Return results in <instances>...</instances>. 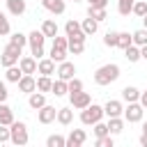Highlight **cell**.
Returning <instances> with one entry per match:
<instances>
[{
	"instance_id": "6da1fadb",
	"label": "cell",
	"mask_w": 147,
	"mask_h": 147,
	"mask_svg": "<svg viewBox=\"0 0 147 147\" xmlns=\"http://www.w3.org/2000/svg\"><path fill=\"white\" fill-rule=\"evenodd\" d=\"M117 78H119V67H117V64H103V67H99V69L94 71V83L101 85V87L115 83Z\"/></svg>"
},
{
	"instance_id": "7a4b0ae2",
	"label": "cell",
	"mask_w": 147,
	"mask_h": 147,
	"mask_svg": "<svg viewBox=\"0 0 147 147\" xmlns=\"http://www.w3.org/2000/svg\"><path fill=\"white\" fill-rule=\"evenodd\" d=\"M48 37L41 32V30H32L30 34H28V46H30V55H34L37 60H41L44 55H46V48H44V41H46Z\"/></svg>"
},
{
	"instance_id": "3957f363",
	"label": "cell",
	"mask_w": 147,
	"mask_h": 147,
	"mask_svg": "<svg viewBox=\"0 0 147 147\" xmlns=\"http://www.w3.org/2000/svg\"><path fill=\"white\" fill-rule=\"evenodd\" d=\"M9 131H11V138H9V142L11 145H16V147H23V145H28V140H30V133H28V124L25 122H11L9 124Z\"/></svg>"
},
{
	"instance_id": "277c9868",
	"label": "cell",
	"mask_w": 147,
	"mask_h": 147,
	"mask_svg": "<svg viewBox=\"0 0 147 147\" xmlns=\"http://www.w3.org/2000/svg\"><path fill=\"white\" fill-rule=\"evenodd\" d=\"M69 53V39L67 37H53V46H51V60L55 62H64Z\"/></svg>"
},
{
	"instance_id": "5b68a950",
	"label": "cell",
	"mask_w": 147,
	"mask_h": 147,
	"mask_svg": "<svg viewBox=\"0 0 147 147\" xmlns=\"http://www.w3.org/2000/svg\"><path fill=\"white\" fill-rule=\"evenodd\" d=\"M103 115H106V113H103V106L90 103L87 108H83V110H80V122H83L85 126H92V124L101 122V117H103Z\"/></svg>"
},
{
	"instance_id": "8992f818",
	"label": "cell",
	"mask_w": 147,
	"mask_h": 147,
	"mask_svg": "<svg viewBox=\"0 0 147 147\" xmlns=\"http://www.w3.org/2000/svg\"><path fill=\"white\" fill-rule=\"evenodd\" d=\"M21 51L23 48H18V46H14L11 41L5 46V51H2V55H0V64L7 69V67H14V64H18V60H21Z\"/></svg>"
},
{
	"instance_id": "52a82bcc",
	"label": "cell",
	"mask_w": 147,
	"mask_h": 147,
	"mask_svg": "<svg viewBox=\"0 0 147 147\" xmlns=\"http://www.w3.org/2000/svg\"><path fill=\"white\" fill-rule=\"evenodd\" d=\"M142 115H145V106L140 101H131L126 108H124V119L129 124H136V122H142Z\"/></svg>"
},
{
	"instance_id": "ba28073f",
	"label": "cell",
	"mask_w": 147,
	"mask_h": 147,
	"mask_svg": "<svg viewBox=\"0 0 147 147\" xmlns=\"http://www.w3.org/2000/svg\"><path fill=\"white\" fill-rule=\"evenodd\" d=\"M37 119H39V124H51V122H55L57 119V108L55 106H41L39 110H37Z\"/></svg>"
},
{
	"instance_id": "9c48e42d",
	"label": "cell",
	"mask_w": 147,
	"mask_h": 147,
	"mask_svg": "<svg viewBox=\"0 0 147 147\" xmlns=\"http://www.w3.org/2000/svg\"><path fill=\"white\" fill-rule=\"evenodd\" d=\"M69 99H71V108H76V110H83V108H87V106L92 103V96H90V92H85V90L71 94Z\"/></svg>"
},
{
	"instance_id": "30bf717a",
	"label": "cell",
	"mask_w": 147,
	"mask_h": 147,
	"mask_svg": "<svg viewBox=\"0 0 147 147\" xmlns=\"http://www.w3.org/2000/svg\"><path fill=\"white\" fill-rule=\"evenodd\" d=\"M64 32H67V37H78V39H87V34L83 32V25H80L78 21H74V18H69V21L64 23Z\"/></svg>"
},
{
	"instance_id": "8fae6325",
	"label": "cell",
	"mask_w": 147,
	"mask_h": 147,
	"mask_svg": "<svg viewBox=\"0 0 147 147\" xmlns=\"http://www.w3.org/2000/svg\"><path fill=\"white\" fill-rule=\"evenodd\" d=\"M16 85H18V90H21L23 94H32V92L37 90V78H34L32 74H23V78H21Z\"/></svg>"
},
{
	"instance_id": "7c38bea8",
	"label": "cell",
	"mask_w": 147,
	"mask_h": 147,
	"mask_svg": "<svg viewBox=\"0 0 147 147\" xmlns=\"http://www.w3.org/2000/svg\"><path fill=\"white\" fill-rule=\"evenodd\" d=\"M85 140H87V133L83 129H71V133L67 136V147H80L85 145Z\"/></svg>"
},
{
	"instance_id": "4fadbf2b",
	"label": "cell",
	"mask_w": 147,
	"mask_h": 147,
	"mask_svg": "<svg viewBox=\"0 0 147 147\" xmlns=\"http://www.w3.org/2000/svg\"><path fill=\"white\" fill-rule=\"evenodd\" d=\"M37 57L34 55H21V60H18V67H21V71L23 74H37Z\"/></svg>"
},
{
	"instance_id": "5bb4252c",
	"label": "cell",
	"mask_w": 147,
	"mask_h": 147,
	"mask_svg": "<svg viewBox=\"0 0 147 147\" xmlns=\"http://www.w3.org/2000/svg\"><path fill=\"white\" fill-rule=\"evenodd\" d=\"M57 78H62V80H71L74 78V74H76V67H74V62H57Z\"/></svg>"
},
{
	"instance_id": "9a60e30c",
	"label": "cell",
	"mask_w": 147,
	"mask_h": 147,
	"mask_svg": "<svg viewBox=\"0 0 147 147\" xmlns=\"http://www.w3.org/2000/svg\"><path fill=\"white\" fill-rule=\"evenodd\" d=\"M55 60H51V57H41L39 62H37V71L41 74V76H53L57 69H55Z\"/></svg>"
},
{
	"instance_id": "2e32d148",
	"label": "cell",
	"mask_w": 147,
	"mask_h": 147,
	"mask_svg": "<svg viewBox=\"0 0 147 147\" xmlns=\"http://www.w3.org/2000/svg\"><path fill=\"white\" fill-rule=\"evenodd\" d=\"M103 113H106L108 117H119V115H124V106H122V101H117V99H110V101H106V106H103Z\"/></svg>"
},
{
	"instance_id": "e0dca14e",
	"label": "cell",
	"mask_w": 147,
	"mask_h": 147,
	"mask_svg": "<svg viewBox=\"0 0 147 147\" xmlns=\"http://www.w3.org/2000/svg\"><path fill=\"white\" fill-rule=\"evenodd\" d=\"M28 106H30L32 110H39L41 106H46V92L34 90L32 94H28Z\"/></svg>"
},
{
	"instance_id": "ac0fdd59",
	"label": "cell",
	"mask_w": 147,
	"mask_h": 147,
	"mask_svg": "<svg viewBox=\"0 0 147 147\" xmlns=\"http://www.w3.org/2000/svg\"><path fill=\"white\" fill-rule=\"evenodd\" d=\"M5 2H7V11H9L11 16H23L25 9H28L25 0H5Z\"/></svg>"
},
{
	"instance_id": "d6986e66",
	"label": "cell",
	"mask_w": 147,
	"mask_h": 147,
	"mask_svg": "<svg viewBox=\"0 0 147 147\" xmlns=\"http://www.w3.org/2000/svg\"><path fill=\"white\" fill-rule=\"evenodd\" d=\"M41 5H44V9H48L51 14H64V9H67V5H64V0H41Z\"/></svg>"
},
{
	"instance_id": "ffe728a7",
	"label": "cell",
	"mask_w": 147,
	"mask_h": 147,
	"mask_svg": "<svg viewBox=\"0 0 147 147\" xmlns=\"http://www.w3.org/2000/svg\"><path fill=\"white\" fill-rule=\"evenodd\" d=\"M124 117L119 115V117H108V131H110V136H119L122 131H124Z\"/></svg>"
},
{
	"instance_id": "44dd1931",
	"label": "cell",
	"mask_w": 147,
	"mask_h": 147,
	"mask_svg": "<svg viewBox=\"0 0 147 147\" xmlns=\"http://www.w3.org/2000/svg\"><path fill=\"white\" fill-rule=\"evenodd\" d=\"M23 78V71H21V67L18 64H14V67H7L5 69V80H9V83H18Z\"/></svg>"
},
{
	"instance_id": "7402d4cb",
	"label": "cell",
	"mask_w": 147,
	"mask_h": 147,
	"mask_svg": "<svg viewBox=\"0 0 147 147\" xmlns=\"http://www.w3.org/2000/svg\"><path fill=\"white\" fill-rule=\"evenodd\" d=\"M122 99H124L126 103H131V101H140V90L133 87V85H126V87L122 90Z\"/></svg>"
},
{
	"instance_id": "603a6c76",
	"label": "cell",
	"mask_w": 147,
	"mask_h": 147,
	"mask_svg": "<svg viewBox=\"0 0 147 147\" xmlns=\"http://www.w3.org/2000/svg\"><path fill=\"white\" fill-rule=\"evenodd\" d=\"M57 30H60V28H57V23H55L53 18H46V21L41 23V32H44L46 37H51V39L57 37Z\"/></svg>"
},
{
	"instance_id": "cb8c5ba5",
	"label": "cell",
	"mask_w": 147,
	"mask_h": 147,
	"mask_svg": "<svg viewBox=\"0 0 147 147\" xmlns=\"http://www.w3.org/2000/svg\"><path fill=\"white\" fill-rule=\"evenodd\" d=\"M67 39H69V53L80 55L85 51V39H78V37H67Z\"/></svg>"
},
{
	"instance_id": "d4e9b609",
	"label": "cell",
	"mask_w": 147,
	"mask_h": 147,
	"mask_svg": "<svg viewBox=\"0 0 147 147\" xmlns=\"http://www.w3.org/2000/svg\"><path fill=\"white\" fill-rule=\"evenodd\" d=\"M11 122H14V110L2 101V103H0V124H7V126H9Z\"/></svg>"
},
{
	"instance_id": "484cf974",
	"label": "cell",
	"mask_w": 147,
	"mask_h": 147,
	"mask_svg": "<svg viewBox=\"0 0 147 147\" xmlns=\"http://www.w3.org/2000/svg\"><path fill=\"white\" fill-rule=\"evenodd\" d=\"M124 57H126L129 62H138V60H142V55H140V46H136V44L126 46V48H124Z\"/></svg>"
},
{
	"instance_id": "4316f807",
	"label": "cell",
	"mask_w": 147,
	"mask_h": 147,
	"mask_svg": "<svg viewBox=\"0 0 147 147\" xmlns=\"http://www.w3.org/2000/svg\"><path fill=\"white\" fill-rule=\"evenodd\" d=\"M55 96H64V94H69V85H67V80H62V78H55L53 80V90H51Z\"/></svg>"
},
{
	"instance_id": "83f0119b",
	"label": "cell",
	"mask_w": 147,
	"mask_h": 147,
	"mask_svg": "<svg viewBox=\"0 0 147 147\" xmlns=\"http://www.w3.org/2000/svg\"><path fill=\"white\" fill-rule=\"evenodd\" d=\"M57 122H60L62 126L71 124V122H74V110H71V108H57Z\"/></svg>"
},
{
	"instance_id": "f1b7e54d",
	"label": "cell",
	"mask_w": 147,
	"mask_h": 147,
	"mask_svg": "<svg viewBox=\"0 0 147 147\" xmlns=\"http://www.w3.org/2000/svg\"><path fill=\"white\" fill-rule=\"evenodd\" d=\"M87 16H92V18H94V21H99V23L108 18V14H106V7H92V5L87 7Z\"/></svg>"
},
{
	"instance_id": "f546056e",
	"label": "cell",
	"mask_w": 147,
	"mask_h": 147,
	"mask_svg": "<svg viewBox=\"0 0 147 147\" xmlns=\"http://www.w3.org/2000/svg\"><path fill=\"white\" fill-rule=\"evenodd\" d=\"M80 25H83V32H85L87 37H90V34H94V32L99 30V21H94L92 16H87V18H85Z\"/></svg>"
},
{
	"instance_id": "4dcf8cb0",
	"label": "cell",
	"mask_w": 147,
	"mask_h": 147,
	"mask_svg": "<svg viewBox=\"0 0 147 147\" xmlns=\"http://www.w3.org/2000/svg\"><path fill=\"white\" fill-rule=\"evenodd\" d=\"M37 90L39 92H51L53 90V78L51 76H39L37 78Z\"/></svg>"
},
{
	"instance_id": "1f68e13d",
	"label": "cell",
	"mask_w": 147,
	"mask_h": 147,
	"mask_svg": "<svg viewBox=\"0 0 147 147\" xmlns=\"http://www.w3.org/2000/svg\"><path fill=\"white\" fill-rule=\"evenodd\" d=\"M46 145L48 147H67V138L60 136V133H53V136L46 138Z\"/></svg>"
},
{
	"instance_id": "d6a6232c",
	"label": "cell",
	"mask_w": 147,
	"mask_h": 147,
	"mask_svg": "<svg viewBox=\"0 0 147 147\" xmlns=\"http://www.w3.org/2000/svg\"><path fill=\"white\" fill-rule=\"evenodd\" d=\"M133 2H136V0H117V11H119L122 16H129V14L133 11Z\"/></svg>"
},
{
	"instance_id": "836d02e7",
	"label": "cell",
	"mask_w": 147,
	"mask_h": 147,
	"mask_svg": "<svg viewBox=\"0 0 147 147\" xmlns=\"http://www.w3.org/2000/svg\"><path fill=\"white\" fill-rule=\"evenodd\" d=\"M9 41H11L14 46L23 48V46L28 44V34H23V32H11V34H9Z\"/></svg>"
},
{
	"instance_id": "e575fe53",
	"label": "cell",
	"mask_w": 147,
	"mask_h": 147,
	"mask_svg": "<svg viewBox=\"0 0 147 147\" xmlns=\"http://www.w3.org/2000/svg\"><path fill=\"white\" fill-rule=\"evenodd\" d=\"M131 34H133V44L136 46H145L147 44V28H140V30H136Z\"/></svg>"
},
{
	"instance_id": "d590c367",
	"label": "cell",
	"mask_w": 147,
	"mask_h": 147,
	"mask_svg": "<svg viewBox=\"0 0 147 147\" xmlns=\"http://www.w3.org/2000/svg\"><path fill=\"white\" fill-rule=\"evenodd\" d=\"M133 44V34H129V32H119V37H117V48H126V46H131Z\"/></svg>"
},
{
	"instance_id": "8d00e7d4",
	"label": "cell",
	"mask_w": 147,
	"mask_h": 147,
	"mask_svg": "<svg viewBox=\"0 0 147 147\" xmlns=\"http://www.w3.org/2000/svg\"><path fill=\"white\" fill-rule=\"evenodd\" d=\"M67 85H69V96L71 94H76V92H80V90H85V85H83V80L80 78H71V80H67Z\"/></svg>"
},
{
	"instance_id": "74e56055",
	"label": "cell",
	"mask_w": 147,
	"mask_h": 147,
	"mask_svg": "<svg viewBox=\"0 0 147 147\" xmlns=\"http://www.w3.org/2000/svg\"><path fill=\"white\" fill-rule=\"evenodd\" d=\"M131 14H136L138 18H142L145 14H147V0H136L133 2V11Z\"/></svg>"
},
{
	"instance_id": "f35d334b",
	"label": "cell",
	"mask_w": 147,
	"mask_h": 147,
	"mask_svg": "<svg viewBox=\"0 0 147 147\" xmlns=\"http://www.w3.org/2000/svg\"><path fill=\"white\" fill-rule=\"evenodd\" d=\"M7 34H11V25H9V18L0 11V37H7Z\"/></svg>"
},
{
	"instance_id": "ab89813d",
	"label": "cell",
	"mask_w": 147,
	"mask_h": 147,
	"mask_svg": "<svg viewBox=\"0 0 147 147\" xmlns=\"http://www.w3.org/2000/svg\"><path fill=\"white\" fill-rule=\"evenodd\" d=\"M117 37H119V32H106V37H103V44L108 46V48H117Z\"/></svg>"
},
{
	"instance_id": "60d3db41",
	"label": "cell",
	"mask_w": 147,
	"mask_h": 147,
	"mask_svg": "<svg viewBox=\"0 0 147 147\" xmlns=\"http://www.w3.org/2000/svg\"><path fill=\"white\" fill-rule=\"evenodd\" d=\"M92 131H94V136H96V138H101V136H108V133H110V131H108V124H103V122L92 124Z\"/></svg>"
},
{
	"instance_id": "b9f144b4",
	"label": "cell",
	"mask_w": 147,
	"mask_h": 147,
	"mask_svg": "<svg viewBox=\"0 0 147 147\" xmlns=\"http://www.w3.org/2000/svg\"><path fill=\"white\" fill-rule=\"evenodd\" d=\"M113 145H115V142H113V136H110V133L96 138V147H113Z\"/></svg>"
},
{
	"instance_id": "7bdbcfd3",
	"label": "cell",
	"mask_w": 147,
	"mask_h": 147,
	"mask_svg": "<svg viewBox=\"0 0 147 147\" xmlns=\"http://www.w3.org/2000/svg\"><path fill=\"white\" fill-rule=\"evenodd\" d=\"M9 138H11L9 126H7V124H0V142H9Z\"/></svg>"
},
{
	"instance_id": "ee69618b",
	"label": "cell",
	"mask_w": 147,
	"mask_h": 147,
	"mask_svg": "<svg viewBox=\"0 0 147 147\" xmlns=\"http://www.w3.org/2000/svg\"><path fill=\"white\" fill-rule=\"evenodd\" d=\"M7 96H9V92H7V85L0 80V103H2V101H7Z\"/></svg>"
},
{
	"instance_id": "f6af8a7d",
	"label": "cell",
	"mask_w": 147,
	"mask_h": 147,
	"mask_svg": "<svg viewBox=\"0 0 147 147\" xmlns=\"http://www.w3.org/2000/svg\"><path fill=\"white\" fill-rule=\"evenodd\" d=\"M92 7H108V0H87Z\"/></svg>"
},
{
	"instance_id": "bcb514c9",
	"label": "cell",
	"mask_w": 147,
	"mask_h": 147,
	"mask_svg": "<svg viewBox=\"0 0 147 147\" xmlns=\"http://www.w3.org/2000/svg\"><path fill=\"white\" fill-rule=\"evenodd\" d=\"M140 103L147 108V90H142V92H140Z\"/></svg>"
},
{
	"instance_id": "7dc6e473",
	"label": "cell",
	"mask_w": 147,
	"mask_h": 147,
	"mask_svg": "<svg viewBox=\"0 0 147 147\" xmlns=\"http://www.w3.org/2000/svg\"><path fill=\"white\" fill-rule=\"evenodd\" d=\"M140 55H142V60H147V44L140 46Z\"/></svg>"
},
{
	"instance_id": "c3c4849f",
	"label": "cell",
	"mask_w": 147,
	"mask_h": 147,
	"mask_svg": "<svg viewBox=\"0 0 147 147\" xmlns=\"http://www.w3.org/2000/svg\"><path fill=\"white\" fill-rule=\"evenodd\" d=\"M140 145H142V147H147V133H142V136H140Z\"/></svg>"
},
{
	"instance_id": "681fc988",
	"label": "cell",
	"mask_w": 147,
	"mask_h": 147,
	"mask_svg": "<svg viewBox=\"0 0 147 147\" xmlns=\"http://www.w3.org/2000/svg\"><path fill=\"white\" fill-rule=\"evenodd\" d=\"M142 28H147V14L142 16Z\"/></svg>"
},
{
	"instance_id": "f907efd6",
	"label": "cell",
	"mask_w": 147,
	"mask_h": 147,
	"mask_svg": "<svg viewBox=\"0 0 147 147\" xmlns=\"http://www.w3.org/2000/svg\"><path fill=\"white\" fill-rule=\"evenodd\" d=\"M142 133H147V122H142Z\"/></svg>"
},
{
	"instance_id": "816d5d0a",
	"label": "cell",
	"mask_w": 147,
	"mask_h": 147,
	"mask_svg": "<svg viewBox=\"0 0 147 147\" xmlns=\"http://www.w3.org/2000/svg\"><path fill=\"white\" fill-rule=\"evenodd\" d=\"M74 2H83V0H74Z\"/></svg>"
}]
</instances>
